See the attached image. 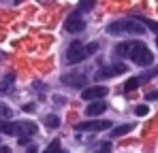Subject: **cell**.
<instances>
[{
    "label": "cell",
    "mask_w": 158,
    "mask_h": 153,
    "mask_svg": "<svg viewBox=\"0 0 158 153\" xmlns=\"http://www.w3.org/2000/svg\"><path fill=\"white\" fill-rule=\"evenodd\" d=\"M126 70H128V66H126V64H111V66L101 68V70L96 73V81H103V79H111V76L124 75Z\"/></svg>",
    "instance_id": "cell-6"
},
{
    "label": "cell",
    "mask_w": 158,
    "mask_h": 153,
    "mask_svg": "<svg viewBox=\"0 0 158 153\" xmlns=\"http://www.w3.org/2000/svg\"><path fill=\"white\" fill-rule=\"evenodd\" d=\"M137 22H139V24H143V26H148L150 30H154V32L158 34V24H156V22H152V19H145V17H139Z\"/></svg>",
    "instance_id": "cell-15"
},
{
    "label": "cell",
    "mask_w": 158,
    "mask_h": 153,
    "mask_svg": "<svg viewBox=\"0 0 158 153\" xmlns=\"http://www.w3.org/2000/svg\"><path fill=\"white\" fill-rule=\"evenodd\" d=\"M0 153H11V149L9 147H0Z\"/></svg>",
    "instance_id": "cell-26"
},
{
    "label": "cell",
    "mask_w": 158,
    "mask_h": 153,
    "mask_svg": "<svg viewBox=\"0 0 158 153\" xmlns=\"http://www.w3.org/2000/svg\"><path fill=\"white\" fill-rule=\"evenodd\" d=\"M98 49V43H90V45H83V43H71V47L66 51V62L69 64H79V62H83L85 57H90V55H94Z\"/></svg>",
    "instance_id": "cell-2"
},
{
    "label": "cell",
    "mask_w": 158,
    "mask_h": 153,
    "mask_svg": "<svg viewBox=\"0 0 158 153\" xmlns=\"http://www.w3.org/2000/svg\"><path fill=\"white\" fill-rule=\"evenodd\" d=\"M105 108H107L105 102H90V104H88V108H85V115H90V117H96V115L105 113Z\"/></svg>",
    "instance_id": "cell-10"
},
{
    "label": "cell",
    "mask_w": 158,
    "mask_h": 153,
    "mask_svg": "<svg viewBox=\"0 0 158 153\" xmlns=\"http://www.w3.org/2000/svg\"><path fill=\"white\" fill-rule=\"evenodd\" d=\"M156 75H158V66H156V68H152L150 73H145V75H141L139 79H141V81H145V79H152V76H156Z\"/></svg>",
    "instance_id": "cell-20"
},
{
    "label": "cell",
    "mask_w": 158,
    "mask_h": 153,
    "mask_svg": "<svg viewBox=\"0 0 158 153\" xmlns=\"http://www.w3.org/2000/svg\"><path fill=\"white\" fill-rule=\"evenodd\" d=\"M43 153H64V151H62V147H60V140H53V143Z\"/></svg>",
    "instance_id": "cell-17"
},
{
    "label": "cell",
    "mask_w": 158,
    "mask_h": 153,
    "mask_svg": "<svg viewBox=\"0 0 158 153\" xmlns=\"http://www.w3.org/2000/svg\"><path fill=\"white\" fill-rule=\"evenodd\" d=\"M148 111H150V108H148L145 104H139V106H135V115H137V117H143V115H148Z\"/></svg>",
    "instance_id": "cell-19"
},
{
    "label": "cell",
    "mask_w": 158,
    "mask_h": 153,
    "mask_svg": "<svg viewBox=\"0 0 158 153\" xmlns=\"http://www.w3.org/2000/svg\"><path fill=\"white\" fill-rule=\"evenodd\" d=\"M28 153H39V151H36V147H34V145H28Z\"/></svg>",
    "instance_id": "cell-24"
},
{
    "label": "cell",
    "mask_w": 158,
    "mask_h": 153,
    "mask_svg": "<svg viewBox=\"0 0 158 153\" xmlns=\"http://www.w3.org/2000/svg\"><path fill=\"white\" fill-rule=\"evenodd\" d=\"M132 128H135V124H124V126H118L111 130V138H120V136H124V134H128Z\"/></svg>",
    "instance_id": "cell-12"
},
{
    "label": "cell",
    "mask_w": 158,
    "mask_h": 153,
    "mask_svg": "<svg viewBox=\"0 0 158 153\" xmlns=\"http://www.w3.org/2000/svg\"><path fill=\"white\" fill-rule=\"evenodd\" d=\"M34 134H36V124H32V121H19V124H17V138H19V136L30 138V136H34Z\"/></svg>",
    "instance_id": "cell-9"
},
{
    "label": "cell",
    "mask_w": 158,
    "mask_h": 153,
    "mask_svg": "<svg viewBox=\"0 0 158 153\" xmlns=\"http://www.w3.org/2000/svg\"><path fill=\"white\" fill-rule=\"evenodd\" d=\"M2 117H4L6 121H9V119L13 117V111H11V108H9L6 104H0V119H2Z\"/></svg>",
    "instance_id": "cell-16"
},
{
    "label": "cell",
    "mask_w": 158,
    "mask_h": 153,
    "mask_svg": "<svg viewBox=\"0 0 158 153\" xmlns=\"http://www.w3.org/2000/svg\"><path fill=\"white\" fill-rule=\"evenodd\" d=\"M75 128L79 132H101V130H109L111 121L109 119H92V121H81Z\"/></svg>",
    "instance_id": "cell-5"
},
{
    "label": "cell",
    "mask_w": 158,
    "mask_h": 153,
    "mask_svg": "<svg viewBox=\"0 0 158 153\" xmlns=\"http://www.w3.org/2000/svg\"><path fill=\"white\" fill-rule=\"evenodd\" d=\"M17 140H19V145H30V138H26V136H19Z\"/></svg>",
    "instance_id": "cell-22"
},
{
    "label": "cell",
    "mask_w": 158,
    "mask_h": 153,
    "mask_svg": "<svg viewBox=\"0 0 158 153\" xmlns=\"http://www.w3.org/2000/svg\"><path fill=\"white\" fill-rule=\"evenodd\" d=\"M107 32L111 36H120V34H143L145 32V26L139 24L137 19H120V22H113V24L107 26Z\"/></svg>",
    "instance_id": "cell-3"
},
{
    "label": "cell",
    "mask_w": 158,
    "mask_h": 153,
    "mask_svg": "<svg viewBox=\"0 0 158 153\" xmlns=\"http://www.w3.org/2000/svg\"><path fill=\"white\" fill-rule=\"evenodd\" d=\"M92 6H94V2H81V4H79V9H81V11H85V9H92Z\"/></svg>",
    "instance_id": "cell-21"
},
{
    "label": "cell",
    "mask_w": 158,
    "mask_h": 153,
    "mask_svg": "<svg viewBox=\"0 0 158 153\" xmlns=\"http://www.w3.org/2000/svg\"><path fill=\"white\" fill-rule=\"evenodd\" d=\"M0 132L2 134H9V136H15L17 134V124L6 121V119H0Z\"/></svg>",
    "instance_id": "cell-11"
},
{
    "label": "cell",
    "mask_w": 158,
    "mask_h": 153,
    "mask_svg": "<svg viewBox=\"0 0 158 153\" xmlns=\"http://www.w3.org/2000/svg\"><path fill=\"white\" fill-rule=\"evenodd\" d=\"M45 126L47 128H60V117L58 115H45Z\"/></svg>",
    "instance_id": "cell-14"
},
{
    "label": "cell",
    "mask_w": 158,
    "mask_h": 153,
    "mask_svg": "<svg viewBox=\"0 0 158 153\" xmlns=\"http://www.w3.org/2000/svg\"><path fill=\"white\" fill-rule=\"evenodd\" d=\"M156 47H158V38H156Z\"/></svg>",
    "instance_id": "cell-27"
},
{
    "label": "cell",
    "mask_w": 158,
    "mask_h": 153,
    "mask_svg": "<svg viewBox=\"0 0 158 153\" xmlns=\"http://www.w3.org/2000/svg\"><path fill=\"white\" fill-rule=\"evenodd\" d=\"M0 92H9V85L6 83H0Z\"/></svg>",
    "instance_id": "cell-25"
},
{
    "label": "cell",
    "mask_w": 158,
    "mask_h": 153,
    "mask_svg": "<svg viewBox=\"0 0 158 153\" xmlns=\"http://www.w3.org/2000/svg\"><path fill=\"white\" fill-rule=\"evenodd\" d=\"M107 89L105 85H90V87H83L81 89V98L88 102H101L107 96Z\"/></svg>",
    "instance_id": "cell-4"
},
{
    "label": "cell",
    "mask_w": 158,
    "mask_h": 153,
    "mask_svg": "<svg viewBox=\"0 0 158 153\" xmlns=\"http://www.w3.org/2000/svg\"><path fill=\"white\" fill-rule=\"evenodd\" d=\"M139 85H141V79H139V76H132V79H128V81L124 83V89H126V92H132V89H137Z\"/></svg>",
    "instance_id": "cell-13"
},
{
    "label": "cell",
    "mask_w": 158,
    "mask_h": 153,
    "mask_svg": "<svg viewBox=\"0 0 158 153\" xmlns=\"http://www.w3.org/2000/svg\"><path fill=\"white\" fill-rule=\"evenodd\" d=\"M115 55H120V57H131L132 62L139 64V66H150V64L154 62L152 51L148 49V45L141 43V41H126V43L115 45Z\"/></svg>",
    "instance_id": "cell-1"
},
{
    "label": "cell",
    "mask_w": 158,
    "mask_h": 153,
    "mask_svg": "<svg viewBox=\"0 0 158 153\" xmlns=\"http://www.w3.org/2000/svg\"><path fill=\"white\" fill-rule=\"evenodd\" d=\"M158 98V92H150V94H148V100H156Z\"/></svg>",
    "instance_id": "cell-23"
},
{
    "label": "cell",
    "mask_w": 158,
    "mask_h": 153,
    "mask_svg": "<svg viewBox=\"0 0 158 153\" xmlns=\"http://www.w3.org/2000/svg\"><path fill=\"white\" fill-rule=\"evenodd\" d=\"M64 30H66V32H71V34L83 32V30H85V22L79 17V13H73V15L64 22Z\"/></svg>",
    "instance_id": "cell-8"
},
{
    "label": "cell",
    "mask_w": 158,
    "mask_h": 153,
    "mask_svg": "<svg viewBox=\"0 0 158 153\" xmlns=\"http://www.w3.org/2000/svg\"><path fill=\"white\" fill-rule=\"evenodd\" d=\"M64 85H69V87H83V85H88V76L81 75V73H69V75H62L60 79Z\"/></svg>",
    "instance_id": "cell-7"
},
{
    "label": "cell",
    "mask_w": 158,
    "mask_h": 153,
    "mask_svg": "<svg viewBox=\"0 0 158 153\" xmlns=\"http://www.w3.org/2000/svg\"><path fill=\"white\" fill-rule=\"evenodd\" d=\"M94 153H111V143H98Z\"/></svg>",
    "instance_id": "cell-18"
}]
</instances>
